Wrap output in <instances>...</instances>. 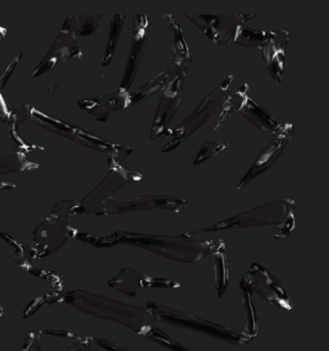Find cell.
<instances>
[{
	"mask_svg": "<svg viewBox=\"0 0 329 351\" xmlns=\"http://www.w3.org/2000/svg\"><path fill=\"white\" fill-rule=\"evenodd\" d=\"M110 245L124 244L141 248L179 263H196L212 252L214 241H200L191 238L186 232L180 236H156V234L116 232L108 238Z\"/></svg>",
	"mask_w": 329,
	"mask_h": 351,
	"instance_id": "6da1fadb",
	"label": "cell"
},
{
	"mask_svg": "<svg viewBox=\"0 0 329 351\" xmlns=\"http://www.w3.org/2000/svg\"><path fill=\"white\" fill-rule=\"evenodd\" d=\"M295 202L291 199L267 202L254 210L240 213L230 219L224 220L206 229L194 231L189 234L276 225L279 230L276 234V239H282L287 238L295 229Z\"/></svg>",
	"mask_w": 329,
	"mask_h": 351,
	"instance_id": "7a4b0ae2",
	"label": "cell"
},
{
	"mask_svg": "<svg viewBox=\"0 0 329 351\" xmlns=\"http://www.w3.org/2000/svg\"><path fill=\"white\" fill-rule=\"evenodd\" d=\"M146 309L153 315L156 322H163L169 326L182 327V328L191 329V330L205 334L212 338L227 341L232 345H245L252 340V337L245 332L238 329L227 328V327L217 326L212 322H206L198 317L172 309L167 306L160 303L147 301Z\"/></svg>",
	"mask_w": 329,
	"mask_h": 351,
	"instance_id": "3957f363",
	"label": "cell"
},
{
	"mask_svg": "<svg viewBox=\"0 0 329 351\" xmlns=\"http://www.w3.org/2000/svg\"><path fill=\"white\" fill-rule=\"evenodd\" d=\"M233 83L234 75H229L217 89L208 94L199 104L198 108L182 122L176 130H172L173 140L167 146L163 147V153L178 148L184 140L188 139L214 114L221 109L225 99L228 97V94H230Z\"/></svg>",
	"mask_w": 329,
	"mask_h": 351,
	"instance_id": "277c9868",
	"label": "cell"
},
{
	"mask_svg": "<svg viewBox=\"0 0 329 351\" xmlns=\"http://www.w3.org/2000/svg\"><path fill=\"white\" fill-rule=\"evenodd\" d=\"M90 298L92 300H90V310L87 312L101 319L119 322L141 336L149 327L155 326L156 320L147 309L101 296L90 295Z\"/></svg>",
	"mask_w": 329,
	"mask_h": 351,
	"instance_id": "5b68a950",
	"label": "cell"
},
{
	"mask_svg": "<svg viewBox=\"0 0 329 351\" xmlns=\"http://www.w3.org/2000/svg\"><path fill=\"white\" fill-rule=\"evenodd\" d=\"M186 72H180L173 77L169 84L163 89L162 99L158 104L157 112L151 130V140L158 141L172 134V130L169 128L173 118L178 112L182 99L184 80Z\"/></svg>",
	"mask_w": 329,
	"mask_h": 351,
	"instance_id": "8992f818",
	"label": "cell"
},
{
	"mask_svg": "<svg viewBox=\"0 0 329 351\" xmlns=\"http://www.w3.org/2000/svg\"><path fill=\"white\" fill-rule=\"evenodd\" d=\"M241 285L256 291L258 295L272 305L284 310H293L292 302L282 283L260 263L251 265L249 271L243 275Z\"/></svg>",
	"mask_w": 329,
	"mask_h": 351,
	"instance_id": "52a82bcc",
	"label": "cell"
},
{
	"mask_svg": "<svg viewBox=\"0 0 329 351\" xmlns=\"http://www.w3.org/2000/svg\"><path fill=\"white\" fill-rule=\"evenodd\" d=\"M206 36L219 46L232 43L236 27L245 25L257 15H184Z\"/></svg>",
	"mask_w": 329,
	"mask_h": 351,
	"instance_id": "ba28073f",
	"label": "cell"
},
{
	"mask_svg": "<svg viewBox=\"0 0 329 351\" xmlns=\"http://www.w3.org/2000/svg\"><path fill=\"white\" fill-rule=\"evenodd\" d=\"M188 205V201L176 196H139L134 199H108L103 204L101 215H116L131 212H143V210H170L175 213H181Z\"/></svg>",
	"mask_w": 329,
	"mask_h": 351,
	"instance_id": "9c48e42d",
	"label": "cell"
},
{
	"mask_svg": "<svg viewBox=\"0 0 329 351\" xmlns=\"http://www.w3.org/2000/svg\"><path fill=\"white\" fill-rule=\"evenodd\" d=\"M293 134V125L290 123H284L278 125L271 141L266 147L264 151L254 161L252 166L247 171L245 177L241 179L236 189H241L246 184H249L253 179L269 170L278 160L279 156L283 153L284 149L287 146L289 141L292 139Z\"/></svg>",
	"mask_w": 329,
	"mask_h": 351,
	"instance_id": "30bf717a",
	"label": "cell"
},
{
	"mask_svg": "<svg viewBox=\"0 0 329 351\" xmlns=\"http://www.w3.org/2000/svg\"><path fill=\"white\" fill-rule=\"evenodd\" d=\"M150 23L146 15L134 16V35H132V44L127 65H125L124 77L120 88L127 90L132 86L139 67L144 52H145L147 42L150 34Z\"/></svg>",
	"mask_w": 329,
	"mask_h": 351,
	"instance_id": "8fae6325",
	"label": "cell"
},
{
	"mask_svg": "<svg viewBox=\"0 0 329 351\" xmlns=\"http://www.w3.org/2000/svg\"><path fill=\"white\" fill-rule=\"evenodd\" d=\"M82 56L79 47L77 46V35L73 28L67 23H64L62 30L54 41L53 47L47 52L46 57L42 59L32 77H37L56 67L58 64L67 60L71 57Z\"/></svg>",
	"mask_w": 329,
	"mask_h": 351,
	"instance_id": "7c38bea8",
	"label": "cell"
},
{
	"mask_svg": "<svg viewBox=\"0 0 329 351\" xmlns=\"http://www.w3.org/2000/svg\"><path fill=\"white\" fill-rule=\"evenodd\" d=\"M108 285L130 296H136V289L141 288L176 289L181 286L173 280L151 278L130 269H123Z\"/></svg>",
	"mask_w": 329,
	"mask_h": 351,
	"instance_id": "4fadbf2b",
	"label": "cell"
},
{
	"mask_svg": "<svg viewBox=\"0 0 329 351\" xmlns=\"http://www.w3.org/2000/svg\"><path fill=\"white\" fill-rule=\"evenodd\" d=\"M80 108L88 112L99 122H106L112 111L121 110L131 106V94L127 90L120 88L115 93L103 97L82 99Z\"/></svg>",
	"mask_w": 329,
	"mask_h": 351,
	"instance_id": "5bb4252c",
	"label": "cell"
},
{
	"mask_svg": "<svg viewBox=\"0 0 329 351\" xmlns=\"http://www.w3.org/2000/svg\"><path fill=\"white\" fill-rule=\"evenodd\" d=\"M108 163L110 165V171L106 176L105 181L92 191L89 196H87V198L94 197L95 200H98L99 203L101 204V213L103 204L110 199L111 194L119 191L123 186H127L131 182H138L142 179L141 174L125 169L112 156Z\"/></svg>",
	"mask_w": 329,
	"mask_h": 351,
	"instance_id": "9a60e30c",
	"label": "cell"
},
{
	"mask_svg": "<svg viewBox=\"0 0 329 351\" xmlns=\"http://www.w3.org/2000/svg\"><path fill=\"white\" fill-rule=\"evenodd\" d=\"M272 37L265 43L261 49L263 59L271 77L276 82H282L286 51L289 42V32L286 30H272Z\"/></svg>",
	"mask_w": 329,
	"mask_h": 351,
	"instance_id": "2e32d148",
	"label": "cell"
},
{
	"mask_svg": "<svg viewBox=\"0 0 329 351\" xmlns=\"http://www.w3.org/2000/svg\"><path fill=\"white\" fill-rule=\"evenodd\" d=\"M180 72H188V70L180 67L176 63L172 62L171 65L164 72L160 73V75L153 78L144 86L139 88L137 91L131 94V104L141 103L144 99L150 98L151 95L157 93L160 90L164 89L169 84V82H171L173 77Z\"/></svg>",
	"mask_w": 329,
	"mask_h": 351,
	"instance_id": "e0dca14e",
	"label": "cell"
},
{
	"mask_svg": "<svg viewBox=\"0 0 329 351\" xmlns=\"http://www.w3.org/2000/svg\"><path fill=\"white\" fill-rule=\"evenodd\" d=\"M163 18L165 19L172 35V49L175 57L173 62L176 63L180 67L188 70L193 63V56L184 40L181 26L175 21L172 15H163Z\"/></svg>",
	"mask_w": 329,
	"mask_h": 351,
	"instance_id": "ac0fdd59",
	"label": "cell"
},
{
	"mask_svg": "<svg viewBox=\"0 0 329 351\" xmlns=\"http://www.w3.org/2000/svg\"><path fill=\"white\" fill-rule=\"evenodd\" d=\"M210 255H212L215 262L217 298H221L225 291H226L229 283V267L228 262H227L224 241L215 239Z\"/></svg>",
	"mask_w": 329,
	"mask_h": 351,
	"instance_id": "d6986e66",
	"label": "cell"
},
{
	"mask_svg": "<svg viewBox=\"0 0 329 351\" xmlns=\"http://www.w3.org/2000/svg\"><path fill=\"white\" fill-rule=\"evenodd\" d=\"M239 112L248 120L253 125L258 129L266 130V132H276L278 128V123L269 115V113L262 108L259 104L255 103L249 97L246 98L245 103L241 106Z\"/></svg>",
	"mask_w": 329,
	"mask_h": 351,
	"instance_id": "ffe728a7",
	"label": "cell"
},
{
	"mask_svg": "<svg viewBox=\"0 0 329 351\" xmlns=\"http://www.w3.org/2000/svg\"><path fill=\"white\" fill-rule=\"evenodd\" d=\"M272 32L266 29H252L245 25H238L232 43L243 47H262L272 37Z\"/></svg>",
	"mask_w": 329,
	"mask_h": 351,
	"instance_id": "44dd1931",
	"label": "cell"
},
{
	"mask_svg": "<svg viewBox=\"0 0 329 351\" xmlns=\"http://www.w3.org/2000/svg\"><path fill=\"white\" fill-rule=\"evenodd\" d=\"M248 90H249V86H248L247 83H245V84L241 85L238 92H236L232 96L227 97L224 101L223 106L220 109L219 121H217L215 130H219L220 125L223 124L225 121L231 117L236 111L239 112V110H240L246 98L248 97Z\"/></svg>",
	"mask_w": 329,
	"mask_h": 351,
	"instance_id": "7402d4cb",
	"label": "cell"
},
{
	"mask_svg": "<svg viewBox=\"0 0 329 351\" xmlns=\"http://www.w3.org/2000/svg\"><path fill=\"white\" fill-rule=\"evenodd\" d=\"M101 16V15L70 16L66 20V23L73 28L75 35L87 36V35L92 34L98 27Z\"/></svg>",
	"mask_w": 329,
	"mask_h": 351,
	"instance_id": "603a6c76",
	"label": "cell"
},
{
	"mask_svg": "<svg viewBox=\"0 0 329 351\" xmlns=\"http://www.w3.org/2000/svg\"><path fill=\"white\" fill-rule=\"evenodd\" d=\"M125 15H115L110 23V39L106 47L105 58L103 60V66H108L112 61L118 40H119L121 32L125 23Z\"/></svg>",
	"mask_w": 329,
	"mask_h": 351,
	"instance_id": "cb8c5ba5",
	"label": "cell"
},
{
	"mask_svg": "<svg viewBox=\"0 0 329 351\" xmlns=\"http://www.w3.org/2000/svg\"><path fill=\"white\" fill-rule=\"evenodd\" d=\"M241 293H243L246 320H247V334L253 338L257 334V319L256 315H255L254 306L252 303V295H251L252 291L243 285H241Z\"/></svg>",
	"mask_w": 329,
	"mask_h": 351,
	"instance_id": "d4e9b609",
	"label": "cell"
},
{
	"mask_svg": "<svg viewBox=\"0 0 329 351\" xmlns=\"http://www.w3.org/2000/svg\"><path fill=\"white\" fill-rule=\"evenodd\" d=\"M142 336H143L144 338L149 339V340L156 341V343H160V346H165L168 350L172 351H189L186 350V348H184L183 346L180 345V343L173 341L171 338L165 335L162 331H160V329H158L155 326L149 327V328L142 334Z\"/></svg>",
	"mask_w": 329,
	"mask_h": 351,
	"instance_id": "484cf974",
	"label": "cell"
},
{
	"mask_svg": "<svg viewBox=\"0 0 329 351\" xmlns=\"http://www.w3.org/2000/svg\"><path fill=\"white\" fill-rule=\"evenodd\" d=\"M227 147H228V144L227 143L206 142V143L201 147L200 151H199L198 155L196 156L193 165L197 166L201 165V163L205 162L206 160H210L212 156L217 155L219 152L223 151Z\"/></svg>",
	"mask_w": 329,
	"mask_h": 351,
	"instance_id": "4316f807",
	"label": "cell"
},
{
	"mask_svg": "<svg viewBox=\"0 0 329 351\" xmlns=\"http://www.w3.org/2000/svg\"><path fill=\"white\" fill-rule=\"evenodd\" d=\"M30 108L32 106L29 104H25V106H21V108L16 109L15 111L11 113V115L9 116V120L14 121L16 123L18 122L19 120H21V124L25 121L29 119L30 117Z\"/></svg>",
	"mask_w": 329,
	"mask_h": 351,
	"instance_id": "83f0119b",
	"label": "cell"
},
{
	"mask_svg": "<svg viewBox=\"0 0 329 351\" xmlns=\"http://www.w3.org/2000/svg\"><path fill=\"white\" fill-rule=\"evenodd\" d=\"M21 56H23V53H21L20 56H16V58L12 61V63L10 65H9V67L6 69L5 72H4L3 75H1V77H0V92L3 91V88L5 86L7 80H8L9 77H11L12 73H13L14 70H15L16 64H18L19 61H20Z\"/></svg>",
	"mask_w": 329,
	"mask_h": 351,
	"instance_id": "f1b7e54d",
	"label": "cell"
},
{
	"mask_svg": "<svg viewBox=\"0 0 329 351\" xmlns=\"http://www.w3.org/2000/svg\"><path fill=\"white\" fill-rule=\"evenodd\" d=\"M99 345L110 351H131L127 350V348H122V346L115 345V343H110V341L105 340H99Z\"/></svg>",
	"mask_w": 329,
	"mask_h": 351,
	"instance_id": "f546056e",
	"label": "cell"
}]
</instances>
